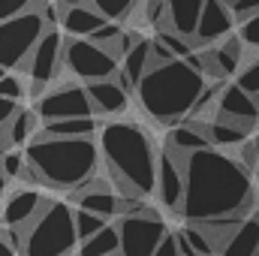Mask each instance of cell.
<instances>
[{"label":"cell","mask_w":259,"mask_h":256,"mask_svg":"<svg viewBox=\"0 0 259 256\" xmlns=\"http://www.w3.org/2000/svg\"><path fill=\"white\" fill-rule=\"evenodd\" d=\"M121 72H124L130 81H133V88H139V81L151 72V39L139 42V46H136V49L127 55V58L121 61Z\"/></svg>","instance_id":"obj_24"},{"label":"cell","mask_w":259,"mask_h":256,"mask_svg":"<svg viewBox=\"0 0 259 256\" xmlns=\"http://www.w3.org/2000/svg\"><path fill=\"white\" fill-rule=\"evenodd\" d=\"M49 30V21L36 12H24L0 24V69H24L33 46Z\"/></svg>","instance_id":"obj_6"},{"label":"cell","mask_w":259,"mask_h":256,"mask_svg":"<svg viewBox=\"0 0 259 256\" xmlns=\"http://www.w3.org/2000/svg\"><path fill=\"white\" fill-rule=\"evenodd\" d=\"M106 226H109V223H106V217L75 208V232H78V241H88V238H94V235H97L100 229H106Z\"/></svg>","instance_id":"obj_28"},{"label":"cell","mask_w":259,"mask_h":256,"mask_svg":"<svg viewBox=\"0 0 259 256\" xmlns=\"http://www.w3.org/2000/svg\"><path fill=\"white\" fill-rule=\"evenodd\" d=\"M253 181L250 169L241 166V160L205 148L187 157V193L181 217L190 220V226H202L211 220L226 217H250L253 208Z\"/></svg>","instance_id":"obj_1"},{"label":"cell","mask_w":259,"mask_h":256,"mask_svg":"<svg viewBox=\"0 0 259 256\" xmlns=\"http://www.w3.org/2000/svg\"><path fill=\"white\" fill-rule=\"evenodd\" d=\"M18 112H21V109H18V103H12V100H3V97H0V130L9 127V121H12Z\"/></svg>","instance_id":"obj_39"},{"label":"cell","mask_w":259,"mask_h":256,"mask_svg":"<svg viewBox=\"0 0 259 256\" xmlns=\"http://www.w3.org/2000/svg\"><path fill=\"white\" fill-rule=\"evenodd\" d=\"M97 133V121L94 118H69V121H52L39 130V136L49 139H91Z\"/></svg>","instance_id":"obj_22"},{"label":"cell","mask_w":259,"mask_h":256,"mask_svg":"<svg viewBox=\"0 0 259 256\" xmlns=\"http://www.w3.org/2000/svg\"><path fill=\"white\" fill-rule=\"evenodd\" d=\"M24 169H27V157L18 154V151H9V154L0 160V172H3L6 178H21Z\"/></svg>","instance_id":"obj_34"},{"label":"cell","mask_w":259,"mask_h":256,"mask_svg":"<svg viewBox=\"0 0 259 256\" xmlns=\"http://www.w3.org/2000/svg\"><path fill=\"white\" fill-rule=\"evenodd\" d=\"M181 235H184V238L190 241V247H193V250H196L199 256H214V253H217V250H214V244L208 241V235H205V232H202L199 226H187V229H184Z\"/></svg>","instance_id":"obj_33"},{"label":"cell","mask_w":259,"mask_h":256,"mask_svg":"<svg viewBox=\"0 0 259 256\" xmlns=\"http://www.w3.org/2000/svg\"><path fill=\"white\" fill-rule=\"evenodd\" d=\"M6 187H9V178H6V175H3V172H0V196H3V193H6Z\"/></svg>","instance_id":"obj_44"},{"label":"cell","mask_w":259,"mask_h":256,"mask_svg":"<svg viewBox=\"0 0 259 256\" xmlns=\"http://www.w3.org/2000/svg\"><path fill=\"white\" fill-rule=\"evenodd\" d=\"M166 9H169V0H145V12L142 18L151 24V27H166Z\"/></svg>","instance_id":"obj_31"},{"label":"cell","mask_w":259,"mask_h":256,"mask_svg":"<svg viewBox=\"0 0 259 256\" xmlns=\"http://www.w3.org/2000/svg\"><path fill=\"white\" fill-rule=\"evenodd\" d=\"M0 208H3V205H0Z\"/></svg>","instance_id":"obj_49"},{"label":"cell","mask_w":259,"mask_h":256,"mask_svg":"<svg viewBox=\"0 0 259 256\" xmlns=\"http://www.w3.org/2000/svg\"><path fill=\"white\" fill-rule=\"evenodd\" d=\"M88 88V97H91V106H94V115H121L127 109V91L109 78V81H94V84H84Z\"/></svg>","instance_id":"obj_18"},{"label":"cell","mask_w":259,"mask_h":256,"mask_svg":"<svg viewBox=\"0 0 259 256\" xmlns=\"http://www.w3.org/2000/svg\"><path fill=\"white\" fill-rule=\"evenodd\" d=\"M46 205H49V199H42L36 190L21 187V190H12L9 196H6V202H3V208H0V220H3L6 229L24 232V229L42 214Z\"/></svg>","instance_id":"obj_13"},{"label":"cell","mask_w":259,"mask_h":256,"mask_svg":"<svg viewBox=\"0 0 259 256\" xmlns=\"http://www.w3.org/2000/svg\"><path fill=\"white\" fill-rule=\"evenodd\" d=\"M24 94H27V84H24L18 75L6 72V75L0 78V97H3V100H12V103H18Z\"/></svg>","instance_id":"obj_32"},{"label":"cell","mask_w":259,"mask_h":256,"mask_svg":"<svg viewBox=\"0 0 259 256\" xmlns=\"http://www.w3.org/2000/svg\"><path fill=\"white\" fill-rule=\"evenodd\" d=\"M81 3H91V0H61L64 9H69V6H81Z\"/></svg>","instance_id":"obj_43"},{"label":"cell","mask_w":259,"mask_h":256,"mask_svg":"<svg viewBox=\"0 0 259 256\" xmlns=\"http://www.w3.org/2000/svg\"><path fill=\"white\" fill-rule=\"evenodd\" d=\"M36 112H30V109H21L12 121H9V145H30V136H33V130H36Z\"/></svg>","instance_id":"obj_25"},{"label":"cell","mask_w":259,"mask_h":256,"mask_svg":"<svg viewBox=\"0 0 259 256\" xmlns=\"http://www.w3.org/2000/svg\"><path fill=\"white\" fill-rule=\"evenodd\" d=\"M30 6H33V0H0V24L30 12Z\"/></svg>","instance_id":"obj_35"},{"label":"cell","mask_w":259,"mask_h":256,"mask_svg":"<svg viewBox=\"0 0 259 256\" xmlns=\"http://www.w3.org/2000/svg\"><path fill=\"white\" fill-rule=\"evenodd\" d=\"M238 160H241V166L244 169H256V160H259V142L253 139V142H244L241 148H238Z\"/></svg>","instance_id":"obj_37"},{"label":"cell","mask_w":259,"mask_h":256,"mask_svg":"<svg viewBox=\"0 0 259 256\" xmlns=\"http://www.w3.org/2000/svg\"><path fill=\"white\" fill-rule=\"evenodd\" d=\"M235 84H238L241 91H247V94L259 103V58L256 61H250V64L238 72V81H235Z\"/></svg>","instance_id":"obj_29"},{"label":"cell","mask_w":259,"mask_h":256,"mask_svg":"<svg viewBox=\"0 0 259 256\" xmlns=\"http://www.w3.org/2000/svg\"><path fill=\"white\" fill-rule=\"evenodd\" d=\"M247 130L235 127V124H229V121H223V118H214V121H208V139H211V148H241L244 142H247Z\"/></svg>","instance_id":"obj_23"},{"label":"cell","mask_w":259,"mask_h":256,"mask_svg":"<svg viewBox=\"0 0 259 256\" xmlns=\"http://www.w3.org/2000/svg\"><path fill=\"white\" fill-rule=\"evenodd\" d=\"M100 154L112 172L121 196H151L157 190V163L160 154L148 130L133 121H115L100 130Z\"/></svg>","instance_id":"obj_2"},{"label":"cell","mask_w":259,"mask_h":256,"mask_svg":"<svg viewBox=\"0 0 259 256\" xmlns=\"http://www.w3.org/2000/svg\"><path fill=\"white\" fill-rule=\"evenodd\" d=\"M166 148H169L172 154H178V157L187 160L190 154H199V151L211 148V142H208L205 133H199L196 127H190V124L184 121V124H178V127L169 130V136H166Z\"/></svg>","instance_id":"obj_20"},{"label":"cell","mask_w":259,"mask_h":256,"mask_svg":"<svg viewBox=\"0 0 259 256\" xmlns=\"http://www.w3.org/2000/svg\"><path fill=\"white\" fill-rule=\"evenodd\" d=\"M241 42H244V46H256L259 49V15L247 18V21L241 24Z\"/></svg>","instance_id":"obj_38"},{"label":"cell","mask_w":259,"mask_h":256,"mask_svg":"<svg viewBox=\"0 0 259 256\" xmlns=\"http://www.w3.org/2000/svg\"><path fill=\"white\" fill-rule=\"evenodd\" d=\"M220 256H259V211L250 214L247 220H241V226L226 241Z\"/></svg>","instance_id":"obj_19"},{"label":"cell","mask_w":259,"mask_h":256,"mask_svg":"<svg viewBox=\"0 0 259 256\" xmlns=\"http://www.w3.org/2000/svg\"><path fill=\"white\" fill-rule=\"evenodd\" d=\"M154 256H181V253H178V235H175V232H169V235H166V241L157 247V253H154Z\"/></svg>","instance_id":"obj_40"},{"label":"cell","mask_w":259,"mask_h":256,"mask_svg":"<svg viewBox=\"0 0 259 256\" xmlns=\"http://www.w3.org/2000/svg\"><path fill=\"white\" fill-rule=\"evenodd\" d=\"M36 115L52 124V121H69V118H94V106L88 97V88L64 81L58 88H49L36 100Z\"/></svg>","instance_id":"obj_10"},{"label":"cell","mask_w":259,"mask_h":256,"mask_svg":"<svg viewBox=\"0 0 259 256\" xmlns=\"http://www.w3.org/2000/svg\"><path fill=\"white\" fill-rule=\"evenodd\" d=\"M6 154H9V151H3V148H0V160H3V157H6Z\"/></svg>","instance_id":"obj_45"},{"label":"cell","mask_w":259,"mask_h":256,"mask_svg":"<svg viewBox=\"0 0 259 256\" xmlns=\"http://www.w3.org/2000/svg\"><path fill=\"white\" fill-rule=\"evenodd\" d=\"M184 193H187V160L172 154L169 148H163L160 163H157V196L169 211L181 214Z\"/></svg>","instance_id":"obj_11"},{"label":"cell","mask_w":259,"mask_h":256,"mask_svg":"<svg viewBox=\"0 0 259 256\" xmlns=\"http://www.w3.org/2000/svg\"><path fill=\"white\" fill-rule=\"evenodd\" d=\"M118 229H121V256H154L157 247L169 235L166 220L157 211L136 214V217H121Z\"/></svg>","instance_id":"obj_9"},{"label":"cell","mask_w":259,"mask_h":256,"mask_svg":"<svg viewBox=\"0 0 259 256\" xmlns=\"http://www.w3.org/2000/svg\"><path fill=\"white\" fill-rule=\"evenodd\" d=\"M214 118H223V121H229V124H235V127L250 133L253 124L259 121V103L247 91H241L238 84H223Z\"/></svg>","instance_id":"obj_12"},{"label":"cell","mask_w":259,"mask_h":256,"mask_svg":"<svg viewBox=\"0 0 259 256\" xmlns=\"http://www.w3.org/2000/svg\"><path fill=\"white\" fill-rule=\"evenodd\" d=\"M226 3H232V0H226Z\"/></svg>","instance_id":"obj_48"},{"label":"cell","mask_w":259,"mask_h":256,"mask_svg":"<svg viewBox=\"0 0 259 256\" xmlns=\"http://www.w3.org/2000/svg\"><path fill=\"white\" fill-rule=\"evenodd\" d=\"M64 33L58 30V27H49L42 36H39V42L33 46V52H30V58H27V64H24V75L30 78V84H27V94L30 97H42L46 94V88L58 78V72H61V66H64Z\"/></svg>","instance_id":"obj_8"},{"label":"cell","mask_w":259,"mask_h":256,"mask_svg":"<svg viewBox=\"0 0 259 256\" xmlns=\"http://www.w3.org/2000/svg\"><path fill=\"white\" fill-rule=\"evenodd\" d=\"M235 24V15L229 9L226 0H205V9H202V21H199V30H196L193 42L199 46H211L214 39L226 36Z\"/></svg>","instance_id":"obj_14"},{"label":"cell","mask_w":259,"mask_h":256,"mask_svg":"<svg viewBox=\"0 0 259 256\" xmlns=\"http://www.w3.org/2000/svg\"><path fill=\"white\" fill-rule=\"evenodd\" d=\"M15 253H18V250H15L9 241H3V238H0V256H15Z\"/></svg>","instance_id":"obj_42"},{"label":"cell","mask_w":259,"mask_h":256,"mask_svg":"<svg viewBox=\"0 0 259 256\" xmlns=\"http://www.w3.org/2000/svg\"><path fill=\"white\" fill-rule=\"evenodd\" d=\"M24 247L21 256H69L78 250V232H75V211L66 202L49 199L42 214L21 232Z\"/></svg>","instance_id":"obj_5"},{"label":"cell","mask_w":259,"mask_h":256,"mask_svg":"<svg viewBox=\"0 0 259 256\" xmlns=\"http://www.w3.org/2000/svg\"><path fill=\"white\" fill-rule=\"evenodd\" d=\"M118 253H121V229H118V223H109L94 238L81 241L78 250H75V256H118Z\"/></svg>","instance_id":"obj_21"},{"label":"cell","mask_w":259,"mask_h":256,"mask_svg":"<svg viewBox=\"0 0 259 256\" xmlns=\"http://www.w3.org/2000/svg\"><path fill=\"white\" fill-rule=\"evenodd\" d=\"M229 9H232V15H235V18L247 21V18L259 15V0H232V3H229Z\"/></svg>","instance_id":"obj_36"},{"label":"cell","mask_w":259,"mask_h":256,"mask_svg":"<svg viewBox=\"0 0 259 256\" xmlns=\"http://www.w3.org/2000/svg\"><path fill=\"white\" fill-rule=\"evenodd\" d=\"M175 235H178V253H181V256H199L193 247H190V241H187L181 232H175Z\"/></svg>","instance_id":"obj_41"},{"label":"cell","mask_w":259,"mask_h":256,"mask_svg":"<svg viewBox=\"0 0 259 256\" xmlns=\"http://www.w3.org/2000/svg\"><path fill=\"white\" fill-rule=\"evenodd\" d=\"M154 39H160V42H163L175 58H178V61H187V58H193V55H196V42H193V39H184V36L172 33L169 27H160Z\"/></svg>","instance_id":"obj_26"},{"label":"cell","mask_w":259,"mask_h":256,"mask_svg":"<svg viewBox=\"0 0 259 256\" xmlns=\"http://www.w3.org/2000/svg\"><path fill=\"white\" fill-rule=\"evenodd\" d=\"M27 163L36 169L39 181L55 190H78L97 178L100 145L94 139H49L33 136L24 151Z\"/></svg>","instance_id":"obj_4"},{"label":"cell","mask_w":259,"mask_h":256,"mask_svg":"<svg viewBox=\"0 0 259 256\" xmlns=\"http://www.w3.org/2000/svg\"><path fill=\"white\" fill-rule=\"evenodd\" d=\"M3 75H6V69H0V78H3Z\"/></svg>","instance_id":"obj_47"},{"label":"cell","mask_w":259,"mask_h":256,"mask_svg":"<svg viewBox=\"0 0 259 256\" xmlns=\"http://www.w3.org/2000/svg\"><path fill=\"white\" fill-rule=\"evenodd\" d=\"M205 75L190 66L187 61H172V64L154 66L136 88L139 94V103L142 109L166 124V127H175L181 124L184 118H190L196 109V100L202 97L205 91Z\"/></svg>","instance_id":"obj_3"},{"label":"cell","mask_w":259,"mask_h":256,"mask_svg":"<svg viewBox=\"0 0 259 256\" xmlns=\"http://www.w3.org/2000/svg\"><path fill=\"white\" fill-rule=\"evenodd\" d=\"M91 6L106 21H121V18H130V12L139 6V0H91Z\"/></svg>","instance_id":"obj_27"},{"label":"cell","mask_w":259,"mask_h":256,"mask_svg":"<svg viewBox=\"0 0 259 256\" xmlns=\"http://www.w3.org/2000/svg\"><path fill=\"white\" fill-rule=\"evenodd\" d=\"M256 142H259V139H256ZM253 172H256V178H259V160H256V169H253Z\"/></svg>","instance_id":"obj_46"},{"label":"cell","mask_w":259,"mask_h":256,"mask_svg":"<svg viewBox=\"0 0 259 256\" xmlns=\"http://www.w3.org/2000/svg\"><path fill=\"white\" fill-rule=\"evenodd\" d=\"M64 66L75 78H81L84 84H94V81L115 78L118 69H121V61L109 49H103V46H97L91 39L69 36L66 46H64Z\"/></svg>","instance_id":"obj_7"},{"label":"cell","mask_w":259,"mask_h":256,"mask_svg":"<svg viewBox=\"0 0 259 256\" xmlns=\"http://www.w3.org/2000/svg\"><path fill=\"white\" fill-rule=\"evenodd\" d=\"M72 202H75L81 211L100 214V217H106V220L118 214V196L109 190V184L100 181V178H94V181H88L84 187L72 190Z\"/></svg>","instance_id":"obj_15"},{"label":"cell","mask_w":259,"mask_h":256,"mask_svg":"<svg viewBox=\"0 0 259 256\" xmlns=\"http://www.w3.org/2000/svg\"><path fill=\"white\" fill-rule=\"evenodd\" d=\"M61 24L69 36L75 39H91L103 24L106 18L91 6V3H81V6H69V9H61Z\"/></svg>","instance_id":"obj_17"},{"label":"cell","mask_w":259,"mask_h":256,"mask_svg":"<svg viewBox=\"0 0 259 256\" xmlns=\"http://www.w3.org/2000/svg\"><path fill=\"white\" fill-rule=\"evenodd\" d=\"M202 9H205V0H169L166 27L184 39H193L202 21Z\"/></svg>","instance_id":"obj_16"},{"label":"cell","mask_w":259,"mask_h":256,"mask_svg":"<svg viewBox=\"0 0 259 256\" xmlns=\"http://www.w3.org/2000/svg\"><path fill=\"white\" fill-rule=\"evenodd\" d=\"M121 36H124V27H121L118 21H106V24L91 36V42H97V46H103V49H112V46L121 42Z\"/></svg>","instance_id":"obj_30"}]
</instances>
